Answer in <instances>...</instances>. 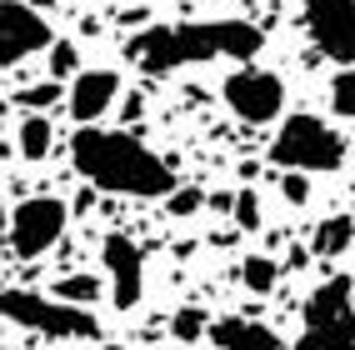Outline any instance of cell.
Masks as SVG:
<instances>
[{
    "instance_id": "obj_12",
    "label": "cell",
    "mask_w": 355,
    "mask_h": 350,
    "mask_svg": "<svg viewBox=\"0 0 355 350\" xmlns=\"http://www.w3.org/2000/svg\"><path fill=\"white\" fill-rule=\"evenodd\" d=\"M210 345H220V350H291L286 340L270 331V325L241 320V315H230V320H216V325H210Z\"/></svg>"
},
{
    "instance_id": "obj_13",
    "label": "cell",
    "mask_w": 355,
    "mask_h": 350,
    "mask_svg": "<svg viewBox=\"0 0 355 350\" xmlns=\"http://www.w3.org/2000/svg\"><path fill=\"white\" fill-rule=\"evenodd\" d=\"M350 245H355V216H325L311 230V255H320V261H336Z\"/></svg>"
},
{
    "instance_id": "obj_5",
    "label": "cell",
    "mask_w": 355,
    "mask_h": 350,
    "mask_svg": "<svg viewBox=\"0 0 355 350\" xmlns=\"http://www.w3.org/2000/svg\"><path fill=\"white\" fill-rule=\"evenodd\" d=\"M0 315H10L15 325H26V331H35V335H51V340H96L101 335V320L90 315L85 306L45 300L35 290H6Z\"/></svg>"
},
{
    "instance_id": "obj_15",
    "label": "cell",
    "mask_w": 355,
    "mask_h": 350,
    "mask_svg": "<svg viewBox=\"0 0 355 350\" xmlns=\"http://www.w3.org/2000/svg\"><path fill=\"white\" fill-rule=\"evenodd\" d=\"M241 280H245V290L270 295L275 280H280V261H270V255H245V261H241Z\"/></svg>"
},
{
    "instance_id": "obj_4",
    "label": "cell",
    "mask_w": 355,
    "mask_h": 350,
    "mask_svg": "<svg viewBox=\"0 0 355 350\" xmlns=\"http://www.w3.org/2000/svg\"><path fill=\"white\" fill-rule=\"evenodd\" d=\"M295 350H355V280L330 275L305 295Z\"/></svg>"
},
{
    "instance_id": "obj_22",
    "label": "cell",
    "mask_w": 355,
    "mask_h": 350,
    "mask_svg": "<svg viewBox=\"0 0 355 350\" xmlns=\"http://www.w3.org/2000/svg\"><path fill=\"white\" fill-rule=\"evenodd\" d=\"M280 195H286L291 205H305V200H311V185H305L300 170H286V180H280Z\"/></svg>"
},
{
    "instance_id": "obj_8",
    "label": "cell",
    "mask_w": 355,
    "mask_h": 350,
    "mask_svg": "<svg viewBox=\"0 0 355 350\" xmlns=\"http://www.w3.org/2000/svg\"><path fill=\"white\" fill-rule=\"evenodd\" d=\"M315 51L336 65H355V0H300Z\"/></svg>"
},
{
    "instance_id": "obj_7",
    "label": "cell",
    "mask_w": 355,
    "mask_h": 350,
    "mask_svg": "<svg viewBox=\"0 0 355 350\" xmlns=\"http://www.w3.org/2000/svg\"><path fill=\"white\" fill-rule=\"evenodd\" d=\"M70 225V205L55 200V195H31L15 205L10 216V250L20 255V261H35V255H45Z\"/></svg>"
},
{
    "instance_id": "obj_9",
    "label": "cell",
    "mask_w": 355,
    "mask_h": 350,
    "mask_svg": "<svg viewBox=\"0 0 355 350\" xmlns=\"http://www.w3.org/2000/svg\"><path fill=\"white\" fill-rule=\"evenodd\" d=\"M55 30L31 0H0V65H20L35 51H51Z\"/></svg>"
},
{
    "instance_id": "obj_6",
    "label": "cell",
    "mask_w": 355,
    "mask_h": 350,
    "mask_svg": "<svg viewBox=\"0 0 355 350\" xmlns=\"http://www.w3.org/2000/svg\"><path fill=\"white\" fill-rule=\"evenodd\" d=\"M220 100L230 105L235 121L270 125V121H280V110H286V80H280L275 70H266V65H241V70L225 76Z\"/></svg>"
},
{
    "instance_id": "obj_25",
    "label": "cell",
    "mask_w": 355,
    "mask_h": 350,
    "mask_svg": "<svg viewBox=\"0 0 355 350\" xmlns=\"http://www.w3.org/2000/svg\"><path fill=\"white\" fill-rule=\"evenodd\" d=\"M31 6H40V10H45V6H60V0H31Z\"/></svg>"
},
{
    "instance_id": "obj_10",
    "label": "cell",
    "mask_w": 355,
    "mask_h": 350,
    "mask_svg": "<svg viewBox=\"0 0 355 350\" xmlns=\"http://www.w3.org/2000/svg\"><path fill=\"white\" fill-rule=\"evenodd\" d=\"M101 265L110 275V306L115 310H135L140 295H146V250L115 230V236H105V245H101Z\"/></svg>"
},
{
    "instance_id": "obj_23",
    "label": "cell",
    "mask_w": 355,
    "mask_h": 350,
    "mask_svg": "<svg viewBox=\"0 0 355 350\" xmlns=\"http://www.w3.org/2000/svg\"><path fill=\"white\" fill-rule=\"evenodd\" d=\"M55 96H60V80H45V85H31V90H20L15 100H20V105H51Z\"/></svg>"
},
{
    "instance_id": "obj_11",
    "label": "cell",
    "mask_w": 355,
    "mask_h": 350,
    "mask_svg": "<svg viewBox=\"0 0 355 350\" xmlns=\"http://www.w3.org/2000/svg\"><path fill=\"white\" fill-rule=\"evenodd\" d=\"M115 100H121V70L96 65V70L70 76L65 105H70V121H76V125H101V115H105Z\"/></svg>"
},
{
    "instance_id": "obj_3",
    "label": "cell",
    "mask_w": 355,
    "mask_h": 350,
    "mask_svg": "<svg viewBox=\"0 0 355 350\" xmlns=\"http://www.w3.org/2000/svg\"><path fill=\"white\" fill-rule=\"evenodd\" d=\"M345 155H350L345 135L330 125V121H320V115H305V110L286 115V121H280V130H275V140H270V160H275L280 170H300V175L340 170Z\"/></svg>"
},
{
    "instance_id": "obj_14",
    "label": "cell",
    "mask_w": 355,
    "mask_h": 350,
    "mask_svg": "<svg viewBox=\"0 0 355 350\" xmlns=\"http://www.w3.org/2000/svg\"><path fill=\"white\" fill-rule=\"evenodd\" d=\"M51 146H55V125L45 121L40 110L26 115V121H20V130H15V150H20V160H45V155H51Z\"/></svg>"
},
{
    "instance_id": "obj_19",
    "label": "cell",
    "mask_w": 355,
    "mask_h": 350,
    "mask_svg": "<svg viewBox=\"0 0 355 350\" xmlns=\"http://www.w3.org/2000/svg\"><path fill=\"white\" fill-rule=\"evenodd\" d=\"M230 216H235V225H241V230H255V225H260V200H255L250 185H241V191H235Z\"/></svg>"
},
{
    "instance_id": "obj_20",
    "label": "cell",
    "mask_w": 355,
    "mask_h": 350,
    "mask_svg": "<svg viewBox=\"0 0 355 350\" xmlns=\"http://www.w3.org/2000/svg\"><path fill=\"white\" fill-rule=\"evenodd\" d=\"M200 205H205V195L196 191V185H175V191L165 195V210H171V216H196Z\"/></svg>"
},
{
    "instance_id": "obj_17",
    "label": "cell",
    "mask_w": 355,
    "mask_h": 350,
    "mask_svg": "<svg viewBox=\"0 0 355 350\" xmlns=\"http://www.w3.org/2000/svg\"><path fill=\"white\" fill-rule=\"evenodd\" d=\"M210 325H216V320H210L200 306H185V310H175L171 331H175V340H180V345H196L200 335H210Z\"/></svg>"
},
{
    "instance_id": "obj_2",
    "label": "cell",
    "mask_w": 355,
    "mask_h": 350,
    "mask_svg": "<svg viewBox=\"0 0 355 350\" xmlns=\"http://www.w3.org/2000/svg\"><path fill=\"white\" fill-rule=\"evenodd\" d=\"M266 35L250 20H185V26H150L125 40V55L146 76H171L180 65L205 60H255Z\"/></svg>"
},
{
    "instance_id": "obj_16",
    "label": "cell",
    "mask_w": 355,
    "mask_h": 350,
    "mask_svg": "<svg viewBox=\"0 0 355 350\" xmlns=\"http://www.w3.org/2000/svg\"><path fill=\"white\" fill-rule=\"evenodd\" d=\"M55 300H70V306H96V300H101V280L96 275H60L55 280Z\"/></svg>"
},
{
    "instance_id": "obj_24",
    "label": "cell",
    "mask_w": 355,
    "mask_h": 350,
    "mask_svg": "<svg viewBox=\"0 0 355 350\" xmlns=\"http://www.w3.org/2000/svg\"><path fill=\"white\" fill-rule=\"evenodd\" d=\"M6 245H10V216H6V205H0V255H6Z\"/></svg>"
},
{
    "instance_id": "obj_18",
    "label": "cell",
    "mask_w": 355,
    "mask_h": 350,
    "mask_svg": "<svg viewBox=\"0 0 355 350\" xmlns=\"http://www.w3.org/2000/svg\"><path fill=\"white\" fill-rule=\"evenodd\" d=\"M330 110L355 115V65H340V76L330 80Z\"/></svg>"
},
{
    "instance_id": "obj_26",
    "label": "cell",
    "mask_w": 355,
    "mask_h": 350,
    "mask_svg": "<svg viewBox=\"0 0 355 350\" xmlns=\"http://www.w3.org/2000/svg\"><path fill=\"white\" fill-rule=\"evenodd\" d=\"M0 306H6V280H0Z\"/></svg>"
},
{
    "instance_id": "obj_21",
    "label": "cell",
    "mask_w": 355,
    "mask_h": 350,
    "mask_svg": "<svg viewBox=\"0 0 355 350\" xmlns=\"http://www.w3.org/2000/svg\"><path fill=\"white\" fill-rule=\"evenodd\" d=\"M80 55H76V45H70V40H55L51 45V80H60V76H80Z\"/></svg>"
},
{
    "instance_id": "obj_1",
    "label": "cell",
    "mask_w": 355,
    "mask_h": 350,
    "mask_svg": "<svg viewBox=\"0 0 355 350\" xmlns=\"http://www.w3.org/2000/svg\"><path fill=\"white\" fill-rule=\"evenodd\" d=\"M70 166L85 185H96L105 195H135V200H165L175 191V170L165 160L140 146L125 130H101L80 125L70 135Z\"/></svg>"
}]
</instances>
